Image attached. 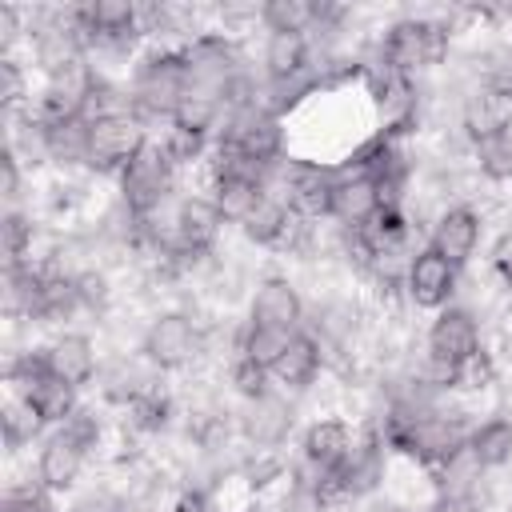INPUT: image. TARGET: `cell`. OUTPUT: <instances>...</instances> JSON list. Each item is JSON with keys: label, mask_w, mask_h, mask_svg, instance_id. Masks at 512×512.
Wrapping results in <instances>:
<instances>
[{"label": "cell", "mask_w": 512, "mask_h": 512, "mask_svg": "<svg viewBox=\"0 0 512 512\" xmlns=\"http://www.w3.org/2000/svg\"><path fill=\"white\" fill-rule=\"evenodd\" d=\"M0 248H4V268L32 264V256L40 248V224H36L32 208H4V216H0Z\"/></svg>", "instance_id": "cell-22"}, {"label": "cell", "mask_w": 512, "mask_h": 512, "mask_svg": "<svg viewBox=\"0 0 512 512\" xmlns=\"http://www.w3.org/2000/svg\"><path fill=\"white\" fill-rule=\"evenodd\" d=\"M488 268H492V276L500 280V288L512 300V224L504 232H496V240L488 244Z\"/></svg>", "instance_id": "cell-31"}, {"label": "cell", "mask_w": 512, "mask_h": 512, "mask_svg": "<svg viewBox=\"0 0 512 512\" xmlns=\"http://www.w3.org/2000/svg\"><path fill=\"white\" fill-rule=\"evenodd\" d=\"M136 352L160 376H188L212 356V324L180 304L156 308L136 336Z\"/></svg>", "instance_id": "cell-2"}, {"label": "cell", "mask_w": 512, "mask_h": 512, "mask_svg": "<svg viewBox=\"0 0 512 512\" xmlns=\"http://www.w3.org/2000/svg\"><path fill=\"white\" fill-rule=\"evenodd\" d=\"M416 512H476V508L464 500H452V496H428L424 504H416Z\"/></svg>", "instance_id": "cell-34"}, {"label": "cell", "mask_w": 512, "mask_h": 512, "mask_svg": "<svg viewBox=\"0 0 512 512\" xmlns=\"http://www.w3.org/2000/svg\"><path fill=\"white\" fill-rule=\"evenodd\" d=\"M24 180H32V172L20 164L16 152L4 148V156H0V200H4V208H24Z\"/></svg>", "instance_id": "cell-30"}, {"label": "cell", "mask_w": 512, "mask_h": 512, "mask_svg": "<svg viewBox=\"0 0 512 512\" xmlns=\"http://www.w3.org/2000/svg\"><path fill=\"white\" fill-rule=\"evenodd\" d=\"M356 512H416V508H412L408 500L392 496V492H380V496H372V500L356 504Z\"/></svg>", "instance_id": "cell-33"}, {"label": "cell", "mask_w": 512, "mask_h": 512, "mask_svg": "<svg viewBox=\"0 0 512 512\" xmlns=\"http://www.w3.org/2000/svg\"><path fill=\"white\" fill-rule=\"evenodd\" d=\"M76 292H80L84 316H108V312H112L116 284H112V272H108L104 264H88V268L76 276Z\"/></svg>", "instance_id": "cell-28"}, {"label": "cell", "mask_w": 512, "mask_h": 512, "mask_svg": "<svg viewBox=\"0 0 512 512\" xmlns=\"http://www.w3.org/2000/svg\"><path fill=\"white\" fill-rule=\"evenodd\" d=\"M456 300H460V268L448 264L428 244H420L412 264H408V276H404V304L432 316Z\"/></svg>", "instance_id": "cell-13"}, {"label": "cell", "mask_w": 512, "mask_h": 512, "mask_svg": "<svg viewBox=\"0 0 512 512\" xmlns=\"http://www.w3.org/2000/svg\"><path fill=\"white\" fill-rule=\"evenodd\" d=\"M60 512H132V500L124 488L100 480V484H80L72 496H64Z\"/></svg>", "instance_id": "cell-27"}, {"label": "cell", "mask_w": 512, "mask_h": 512, "mask_svg": "<svg viewBox=\"0 0 512 512\" xmlns=\"http://www.w3.org/2000/svg\"><path fill=\"white\" fill-rule=\"evenodd\" d=\"M200 192H208V200L220 208V216L236 228L264 196V184L252 176H224V172H200Z\"/></svg>", "instance_id": "cell-20"}, {"label": "cell", "mask_w": 512, "mask_h": 512, "mask_svg": "<svg viewBox=\"0 0 512 512\" xmlns=\"http://www.w3.org/2000/svg\"><path fill=\"white\" fill-rule=\"evenodd\" d=\"M0 436L8 456H20L28 448H36L48 436V424L40 420V412L12 388H4V404H0Z\"/></svg>", "instance_id": "cell-21"}, {"label": "cell", "mask_w": 512, "mask_h": 512, "mask_svg": "<svg viewBox=\"0 0 512 512\" xmlns=\"http://www.w3.org/2000/svg\"><path fill=\"white\" fill-rule=\"evenodd\" d=\"M240 512H260V504H252V508H240Z\"/></svg>", "instance_id": "cell-35"}, {"label": "cell", "mask_w": 512, "mask_h": 512, "mask_svg": "<svg viewBox=\"0 0 512 512\" xmlns=\"http://www.w3.org/2000/svg\"><path fill=\"white\" fill-rule=\"evenodd\" d=\"M384 188L380 180L360 164V160H336V184H332V212L328 220L340 224L344 232H360L364 224L376 220V212L384 208Z\"/></svg>", "instance_id": "cell-11"}, {"label": "cell", "mask_w": 512, "mask_h": 512, "mask_svg": "<svg viewBox=\"0 0 512 512\" xmlns=\"http://www.w3.org/2000/svg\"><path fill=\"white\" fill-rule=\"evenodd\" d=\"M324 372H328V356H324L320 340L304 328V332H296V336H292V344L284 348V356L272 364V384H276L280 392H288V396L304 400V396L320 384V376H324Z\"/></svg>", "instance_id": "cell-17"}, {"label": "cell", "mask_w": 512, "mask_h": 512, "mask_svg": "<svg viewBox=\"0 0 512 512\" xmlns=\"http://www.w3.org/2000/svg\"><path fill=\"white\" fill-rule=\"evenodd\" d=\"M472 160H476V168H480L484 180L508 184L512 180V120L500 132H492L488 140L472 144Z\"/></svg>", "instance_id": "cell-26"}, {"label": "cell", "mask_w": 512, "mask_h": 512, "mask_svg": "<svg viewBox=\"0 0 512 512\" xmlns=\"http://www.w3.org/2000/svg\"><path fill=\"white\" fill-rule=\"evenodd\" d=\"M424 244L464 272V268L476 260L480 244H484V212H480L476 204H468V200L444 204V208L432 216V228H428Z\"/></svg>", "instance_id": "cell-12"}, {"label": "cell", "mask_w": 512, "mask_h": 512, "mask_svg": "<svg viewBox=\"0 0 512 512\" xmlns=\"http://www.w3.org/2000/svg\"><path fill=\"white\" fill-rule=\"evenodd\" d=\"M296 332H280V328H264V324H252V320H240L236 324V356L252 360L256 368H264L272 376V364L284 356V348L292 344Z\"/></svg>", "instance_id": "cell-23"}, {"label": "cell", "mask_w": 512, "mask_h": 512, "mask_svg": "<svg viewBox=\"0 0 512 512\" xmlns=\"http://www.w3.org/2000/svg\"><path fill=\"white\" fill-rule=\"evenodd\" d=\"M212 148L240 152V156H248L252 164L272 168L276 160L288 156V120H280L264 100L232 104V108L224 112L220 128H216Z\"/></svg>", "instance_id": "cell-5"}, {"label": "cell", "mask_w": 512, "mask_h": 512, "mask_svg": "<svg viewBox=\"0 0 512 512\" xmlns=\"http://www.w3.org/2000/svg\"><path fill=\"white\" fill-rule=\"evenodd\" d=\"M484 352V328H480V316L476 308L468 304H448L440 312H432L428 328H424V340H420V360H416V372L452 392L456 376Z\"/></svg>", "instance_id": "cell-3"}, {"label": "cell", "mask_w": 512, "mask_h": 512, "mask_svg": "<svg viewBox=\"0 0 512 512\" xmlns=\"http://www.w3.org/2000/svg\"><path fill=\"white\" fill-rule=\"evenodd\" d=\"M464 448L472 452V460L484 472H492V476L508 472L512 468V416L508 412H488L484 420H472Z\"/></svg>", "instance_id": "cell-19"}, {"label": "cell", "mask_w": 512, "mask_h": 512, "mask_svg": "<svg viewBox=\"0 0 512 512\" xmlns=\"http://www.w3.org/2000/svg\"><path fill=\"white\" fill-rule=\"evenodd\" d=\"M256 68L264 76V88H280V84H296L304 76L316 72V52L308 36L296 32H264L260 52H256Z\"/></svg>", "instance_id": "cell-16"}, {"label": "cell", "mask_w": 512, "mask_h": 512, "mask_svg": "<svg viewBox=\"0 0 512 512\" xmlns=\"http://www.w3.org/2000/svg\"><path fill=\"white\" fill-rule=\"evenodd\" d=\"M180 404L176 396L164 388V380L156 388H148L144 396H136L128 408L116 412V428L128 432V436H140V440H156V436H168L172 424L180 420Z\"/></svg>", "instance_id": "cell-18"}, {"label": "cell", "mask_w": 512, "mask_h": 512, "mask_svg": "<svg viewBox=\"0 0 512 512\" xmlns=\"http://www.w3.org/2000/svg\"><path fill=\"white\" fill-rule=\"evenodd\" d=\"M224 228H228V220L208 200V192H200V188L180 192L176 196V264H180V272H192L196 264H208L212 256H220Z\"/></svg>", "instance_id": "cell-9"}, {"label": "cell", "mask_w": 512, "mask_h": 512, "mask_svg": "<svg viewBox=\"0 0 512 512\" xmlns=\"http://www.w3.org/2000/svg\"><path fill=\"white\" fill-rule=\"evenodd\" d=\"M168 512H216V492L204 484H180L168 500Z\"/></svg>", "instance_id": "cell-32"}, {"label": "cell", "mask_w": 512, "mask_h": 512, "mask_svg": "<svg viewBox=\"0 0 512 512\" xmlns=\"http://www.w3.org/2000/svg\"><path fill=\"white\" fill-rule=\"evenodd\" d=\"M184 84H188L184 80V48H168V44H148L124 76L128 104L152 132L172 124V116L184 100Z\"/></svg>", "instance_id": "cell-4"}, {"label": "cell", "mask_w": 512, "mask_h": 512, "mask_svg": "<svg viewBox=\"0 0 512 512\" xmlns=\"http://www.w3.org/2000/svg\"><path fill=\"white\" fill-rule=\"evenodd\" d=\"M152 136H156V132H152L132 108L88 120V176L116 180V176L124 172V164H128Z\"/></svg>", "instance_id": "cell-8"}, {"label": "cell", "mask_w": 512, "mask_h": 512, "mask_svg": "<svg viewBox=\"0 0 512 512\" xmlns=\"http://www.w3.org/2000/svg\"><path fill=\"white\" fill-rule=\"evenodd\" d=\"M460 16H464V8H456V12H404V16L388 20L368 40L364 56L376 60L380 68L396 72V76L428 80L432 72L448 68Z\"/></svg>", "instance_id": "cell-1"}, {"label": "cell", "mask_w": 512, "mask_h": 512, "mask_svg": "<svg viewBox=\"0 0 512 512\" xmlns=\"http://www.w3.org/2000/svg\"><path fill=\"white\" fill-rule=\"evenodd\" d=\"M96 464V456L68 432V428H48V436L36 444V456H32V480L52 492V496H72L80 484H84V472Z\"/></svg>", "instance_id": "cell-10"}, {"label": "cell", "mask_w": 512, "mask_h": 512, "mask_svg": "<svg viewBox=\"0 0 512 512\" xmlns=\"http://www.w3.org/2000/svg\"><path fill=\"white\" fill-rule=\"evenodd\" d=\"M0 512H60V496L44 492V488L28 476L24 484H8V488H4Z\"/></svg>", "instance_id": "cell-29"}, {"label": "cell", "mask_w": 512, "mask_h": 512, "mask_svg": "<svg viewBox=\"0 0 512 512\" xmlns=\"http://www.w3.org/2000/svg\"><path fill=\"white\" fill-rule=\"evenodd\" d=\"M252 324L264 328H280V332H304L308 324V300L300 292V284L288 272H268L252 284L248 292V316Z\"/></svg>", "instance_id": "cell-14"}, {"label": "cell", "mask_w": 512, "mask_h": 512, "mask_svg": "<svg viewBox=\"0 0 512 512\" xmlns=\"http://www.w3.org/2000/svg\"><path fill=\"white\" fill-rule=\"evenodd\" d=\"M44 356H48V368H52L60 380H68L72 388H80V392H88V388L96 384L100 368H104L100 344H96V336L84 332V328H60V332H52V336L44 340Z\"/></svg>", "instance_id": "cell-15"}, {"label": "cell", "mask_w": 512, "mask_h": 512, "mask_svg": "<svg viewBox=\"0 0 512 512\" xmlns=\"http://www.w3.org/2000/svg\"><path fill=\"white\" fill-rule=\"evenodd\" d=\"M260 28L264 32L312 36V28H316V0H264L260 4Z\"/></svg>", "instance_id": "cell-25"}, {"label": "cell", "mask_w": 512, "mask_h": 512, "mask_svg": "<svg viewBox=\"0 0 512 512\" xmlns=\"http://www.w3.org/2000/svg\"><path fill=\"white\" fill-rule=\"evenodd\" d=\"M232 416H236L240 448L284 452L300 436V400L280 388H268L252 400H232Z\"/></svg>", "instance_id": "cell-7"}, {"label": "cell", "mask_w": 512, "mask_h": 512, "mask_svg": "<svg viewBox=\"0 0 512 512\" xmlns=\"http://www.w3.org/2000/svg\"><path fill=\"white\" fill-rule=\"evenodd\" d=\"M176 192H184V172L176 168V160L164 152V144L152 136L116 176V196L128 212H136L140 220L148 212H156L160 204H168Z\"/></svg>", "instance_id": "cell-6"}, {"label": "cell", "mask_w": 512, "mask_h": 512, "mask_svg": "<svg viewBox=\"0 0 512 512\" xmlns=\"http://www.w3.org/2000/svg\"><path fill=\"white\" fill-rule=\"evenodd\" d=\"M36 84L40 80L28 68L24 56H0V108H4V120L28 112L32 96H36Z\"/></svg>", "instance_id": "cell-24"}]
</instances>
